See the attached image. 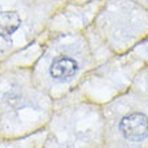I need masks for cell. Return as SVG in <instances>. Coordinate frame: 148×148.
Listing matches in <instances>:
<instances>
[{"mask_svg": "<svg viewBox=\"0 0 148 148\" xmlns=\"http://www.w3.org/2000/svg\"><path fill=\"white\" fill-rule=\"evenodd\" d=\"M54 100L34 84L31 69L8 66L0 74L1 139L30 136L45 129Z\"/></svg>", "mask_w": 148, "mask_h": 148, "instance_id": "cell-2", "label": "cell"}, {"mask_svg": "<svg viewBox=\"0 0 148 148\" xmlns=\"http://www.w3.org/2000/svg\"><path fill=\"white\" fill-rule=\"evenodd\" d=\"M133 1H136L139 5H141L144 10H147L148 11V0H133Z\"/></svg>", "mask_w": 148, "mask_h": 148, "instance_id": "cell-11", "label": "cell"}, {"mask_svg": "<svg viewBox=\"0 0 148 148\" xmlns=\"http://www.w3.org/2000/svg\"><path fill=\"white\" fill-rule=\"evenodd\" d=\"M86 31L112 57L128 54L148 38V11L133 0H102Z\"/></svg>", "mask_w": 148, "mask_h": 148, "instance_id": "cell-4", "label": "cell"}, {"mask_svg": "<svg viewBox=\"0 0 148 148\" xmlns=\"http://www.w3.org/2000/svg\"><path fill=\"white\" fill-rule=\"evenodd\" d=\"M85 31H46L31 65L32 81L54 101L71 94L97 66Z\"/></svg>", "mask_w": 148, "mask_h": 148, "instance_id": "cell-1", "label": "cell"}, {"mask_svg": "<svg viewBox=\"0 0 148 148\" xmlns=\"http://www.w3.org/2000/svg\"><path fill=\"white\" fill-rule=\"evenodd\" d=\"M61 3H73V4H85L90 1H96V0H59Z\"/></svg>", "mask_w": 148, "mask_h": 148, "instance_id": "cell-10", "label": "cell"}, {"mask_svg": "<svg viewBox=\"0 0 148 148\" xmlns=\"http://www.w3.org/2000/svg\"><path fill=\"white\" fill-rule=\"evenodd\" d=\"M61 5L59 0H0V61L42 38Z\"/></svg>", "mask_w": 148, "mask_h": 148, "instance_id": "cell-5", "label": "cell"}, {"mask_svg": "<svg viewBox=\"0 0 148 148\" xmlns=\"http://www.w3.org/2000/svg\"><path fill=\"white\" fill-rule=\"evenodd\" d=\"M102 0L85 4L62 3L51 18L47 31H85L90 27Z\"/></svg>", "mask_w": 148, "mask_h": 148, "instance_id": "cell-8", "label": "cell"}, {"mask_svg": "<svg viewBox=\"0 0 148 148\" xmlns=\"http://www.w3.org/2000/svg\"><path fill=\"white\" fill-rule=\"evenodd\" d=\"M129 90L140 97L148 98V62L143 63L137 69V71L133 75L132 82H131Z\"/></svg>", "mask_w": 148, "mask_h": 148, "instance_id": "cell-9", "label": "cell"}, {"mask_svg": "<svg viewBox=\"0 0 148 148\" xmlns=\"http://www.w3.org/2000/svg\"><path fill=\"white\" fill-rule=\"evenodd\" d=\"M45 129L47 136L42 148H102L101 105L69 94L54 101V109Z\"/></svg>", "mask_w": 148, "mask_h": 148, "instance_id": "cell-3", "label": "cell"}, {"mask_svg": "<svg viewBox=\"0 0 148 148\" xmlns=\"http://www.w3.org/2000/svg\"><path fill=\"white\" fill-rule=\"evenodd\" d=\"M143 63L133 51L112 57L105 62L98 63L71 94L102 105L129 90L133 75Z\"/></svg>", "mask_w": 148, "mask_h": 148, "instance_id": "cell-7", "label": "cell"}, {"mask_svg": "<svg viewBox=\"0 0 148 148\" xmlns=\"http://www.w3.org/2000/svg\"><path fill=\"white\" fill-rule=\"evenodd\" d=\"M102 148H148V98L127 90L101 105Z\"/></svg>", "mask_w": 148, "mask_h": 148, "instance_id": "cell-6", "label": "cell"}]
</instances>
